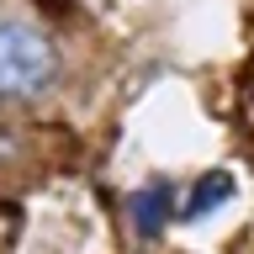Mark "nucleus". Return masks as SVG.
<instances>
[{"label":"nucleus","instance_id":"obj_1","mask_svg":"<svg viewBox=\"0 0 254 254\" xmlns=\"http://www.w3.org/2000/svg\"><path fill=\"white\" fill-rule=\"evenodd\" d=\"M59 74V53L37 27L27 21H0V101L37 95Z\"/></svg>","mask_w":254,"mask_h":254},{"label":"nucleus","instance_id":"obj_2","mask_svg":"<svg viewBox=\"0 0 254 254\" xmlns=\"http://www.w3.org/2000/svg\"><path fill=\"white\" fill-rule=\"evenodd\" d=\"M127 212H132V228H138L143 238H154L159 228H164V212H170V190L164 186H143L132 201H127Z\"/></svg>","mask_w":254,"mask_h":254},{"label":"nucleus","instance_id":"obj_3","mask_svg":"<svg viewBox=\"0 0 254 254\" xmlns=\"http://www.w3.org/2000/svg\"><path fill=\"white\" fill-rule=\"evenodd\" d=\"M228 196H233V175H228V170L206 175L201 186L190 190V201H186V217H190V222H196V217H206V212H212V206H222Z\"/></svg>","mask_w":254,"mask_h":254}]
</instances>
